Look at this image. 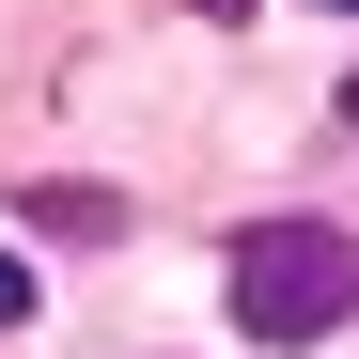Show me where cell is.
Segmentation results:
<instances>
[{"mask_svg": "<svg viewBox=\"0 0 359 359\" xmlns=\"http://www.w3.org/2000/svg\"><path fill=\"white\" fill-rule=\"evenodd\" d=\"M328 109H344V126H359V79H344V94H328Z\"/></svg>", "mask_w": 359, "mask_h": 359, "instance_id": "5", "label": "cell"}, {"mask_svg": "<svg viewBox=\"0 0 359 359\" xmlns=\"http://www.w3.org/2000/svg\"><path fill=\"white\" fill-rule=\"evenodd\" d=\"M219 281H234V328L250 344H328V328H359V234L344 219H234V250H219Z\"/></svg>", "mask_w": 359, "mask_h": 359, "instance_id": "1", "label": "cell"}, {"mask_svg": "<svg viewBox=\"0 0 359 359\" xmlns=\"http://www.w3.org/2000/svg\"><path fill=\"white\" fill-rule=\"evenodd\" d=\"M0 328H32V266L16 250H0Z\"/></svg>", "mask_w": 359, "mask_h": 359, "instance_id": "3", "label": "cell"}, {"mask_svg": "<svg viewBox=\"0 0 359 359\" xmlns=\"http://www.w3.org/2000/svg\"><path fill=\"white\" fill-rule=\"evenodd\" d=\"M188 16H219V32H234V16H250V0H188Z\"/></svg>", "mask_w": 359, "mask_h": 359, "instance_id": "4", "label": "cell"}, {"mask_svg": "<svg viewBox=\"0 0 359 359\" xmlns=\"http://www.w3.org/2000/svg\"><path fill=\"white\" fill-rule=\"evenodd\" d=\"M16 234H32V250H109V234H126V188H94V172H32V188H16Z\"/></svg>", "mask_w": 359, "mask_h": 359, "instance_id": "2", "label": "cell"}]
</instances>
